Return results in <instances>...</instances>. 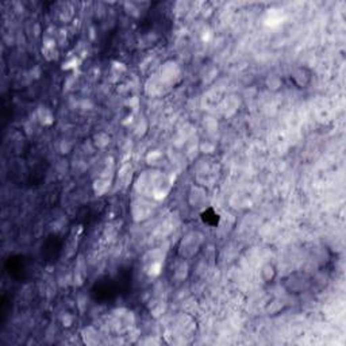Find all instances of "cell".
Segmentation results:
<instances>
[{"label": "cell", "instance_id": "cell-1", "mask_svg": "<svg viewBox=\"0 0 346 346\" xmlns=\"http://www.w3.org/2000/svg\"><path fill=\"white\" fill-rule=\"evenodd\" d=\"M172 181L169 180L167 174L160 172L157 169H152L149 172H143L138 177L135 187L139 191V195H142L143 198H150L153 200H163L167 198L169 194Z\"/></svg>", "mask_w": 346, "mask_h": 346}, {"label": "cell", "instance_id": "cell-2", "mask_svg": "<svg viewBox=\"0 0 346 346\" xmlns=\"http://www.w3.org/2000/svg\"><path fill=\"white\" fill-rule=\"evenodd\" d=\"M312 279L305 272H292L283 279V287L290 295H302L310 290Z\"/></svg>", "mask_w": 346, "mask_h": 346}, {"label": "cell", "instance_id": "cell-3", "mask_svg": "<svg viewBox=\"0 0 346 346\" xmlns=\"http://www.w3.org/2000/svg\"><path fill=\"white\" fill-rule=\"evenodd\" d=\"M203 246V235L199 231H189L178 244V256L184 260L192 259Z\"/></svg>", "mask_w": 346, "mask_h": 346}, {"label": "cell", "instance_id": "cell-4", "mask_svg": "<svg viewBox=\"0 0 346 346\" xmlns=\"http://www.w3.org/2000/svg\"><path fill=\"white\" fill-rule=\"evenodd\" d=\"M157 76L168 88H172L181 79V68L176 61L168 60V61L164 62L161 68L158 69Z\"/></svg>", "mask_w": 346, "mask_h": 346}, {"label": "cell", "instance_id": "cell-5", "mask_svg": "<svg viewBox=\"0 0 346 346\" xmlns=\"http://www.w3.org/2000/svg\"><path fill=\"white\" fill-rule=\"evenodd\" d=\"M188 202L194 209H206L210 204L207 189L200 184H195L188 192Z\"/></svg>", "mask_w": 346, "mask_h": 346}, {"label": "cell", "instance_id": "cell-6", "mask_svg": "<svg viewBox=\"0 0 346 346\" xmlns=\"http://www.w3.org/2000/svg\"><path fill=\"white\" fill-rule=\"evenodd\" d=\"M314 73L310 68L307 66H298L294 71L291 72L290 80L298 89H305L312 82Z\"/></svg>", "mask_w": 346, "mask_h": 346}, {"label": "cell", "instance_id": "cell-7", "mask_svg": "<svg viewBox=\"0 0 346 346\" xmlns=\"http://www.w3.org/2000/svg\"><path fill=\"white\" fill-rule=\"evenodd\" d=\"M37 122L40 123L43 128H50L51 125L54 123V114L50 108L46 106H40L36 111Z\"/></svg>", "mask_w": 346, "mask_h": 346}, {"label": "cell", "instance_id": "cell-8", "mask_svg": "<svg viewBox=\"0 0 346 346\" xmlns=\"http://www.w3.org/2000/svg\"><path fill=\"white\" fill-rule=\"evenodd\" d=\"M260 277H261V280L264 281L265 284L273 283L276 277H277V268H276V265L273 262H270V261L265 262L261 266V270H260Z\"/></svg>", "mask_w": 346, "mask_h": 346}, {"label": "cell", "instance_id": "cell-9", "mask_svg": "<svg viewBox=\"0 0 346 346\" xmlns=\"http://www.w3.org/2000/svg\"><path fill=\"white\" fill-rule=\"evenodd\" d=\"M42 56L47 61H53L57 58V41L54 38H45L42 42Z\"/></svg>", "mask_w": 346, "mask_h": 346}, {"label": "cell", "instance_id": "cell-10", "mask_svg": "<svg viewBox=\"0 0 346 346\" xmlns=\"http://www.w3.org/2000/svg\"><path fill=\"white\" fill-rule=\"evenodd\" d=\"M188 270H189V266H188V262H187V260L181 259L180 261H178L177 264H176V266H174V272H173V276H174V279L178 281H183L185 277H187V275H188Z\"/></svg>", "mask_w": 346, "mask_h": 346}, {"label": "cell", "instance_id": "cell-11", "mask_svg": "<svg viewBox=\"0 0 346 346\" xmlns=\"http://www.w3.org/2000/svg\"><path fill=\"white\" fill-rule=\"evenodd\" d=\"M111 142V137L108 135L107 132L99 131L96 132L93 138H92V143L95 145V148L97 149H104L107 148L108 143Z\"/></svg>", "mask_w": 346, "mask_h": 346}, {"label": "cell", "instance_id": "cell-12", "mask_svg": "<svg viewBox=\"0 0 346 346\" xmlns=\"http://www.w3.org/2000/svg\"><path fill=\"white\" fill-rule=\"evenodd\" d=\"M265 86H266V88L269 89V91H280L281 86H283V82H281V79L279 76H276V75H269V76L266 77V80H265Z\"/></svg>", "mask_w": 346, "mask_h": 346}, {"label": "cell", "instance_id": "cell-13", "mask_svg": "<svg viewBox=\"0 0 346 346\" xmlns=\"http://www.w3.org/2000/svg\"><path fill=\"white\" fill-rule=\"evenodd\" d=\"M80 62H82V60L79 58V56L75 54V56L69 57V58L62 64V69H64V71H73V69H76L77 66L80 65Z\"/></svg>", "mask_w": 346, "mask_h": 346}, {"label": "cell", "instance_id": "cell-14", "mask_svg": "<svg viewBox=\"0 0 346 346\" xmlns=\"http://www.w3.org/2000/svg\"><path fill=\"white\" fill-rule=\"evenodd\" d=\"M161 158H163V153L160 152V150H150V152L148 153V156H146V161H148L149 164H156L158 163Z\"/></svg>", "mask_w": 346, "mask_h": 346}, {"label": "cell", "instance_id": "cell-15", "mask_svg": "<svg viewBox=\"0 0 346 346\" xmlns=\"http://www.w3.org/2000/svg\"><path fill=\"white\" fill-rule=\"evenodd\" d=\"M61 322L64 327H71V326L73 325V316H72L69 312H65V314L62 315Z\"/></svg>", "mask_w": 346, "mask_h": 346}]
</instances>
